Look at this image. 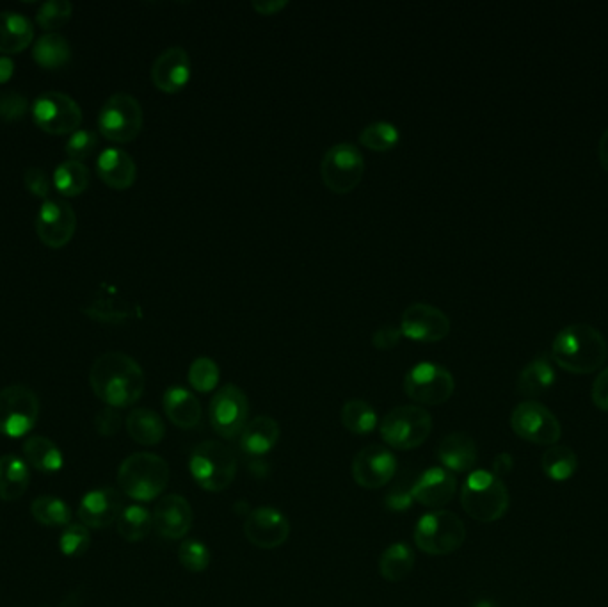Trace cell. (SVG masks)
Wrapping results in <instances>:
<instances>
[{
	"label": "cell",
	"instance_id": "obj_1",
	"mask_svg": "<svg viewBox=\"0 0 608 607\" xmlns=\"http://www.w3.org/2000/svg\"><path fill=\"white\" fill-rule=\"evenodd\" d=\"M89 385L95 396L111 408L136 405L146 387L141 365L120 351H109L95 360L89 371Z\"/></svg>",
	"mask_w": 608,
	"mask_h": 607
},
{
	"label": "cell",
	"instance_id": "obj_2",
	"mask_svg": "<svg viewBox=\"0 0 608 607\" xmlns=\"http://www.w3.org/2000/svg\"><path fill=\"white\" fill-rule=\"evenodd\" d=\"M607 340L600 330L587 323L569 324L562 328L552 344V360L564 371L591 374L605 364Z\"/></svg>",
	"mask_w": 608,
	"mask_h": 607
},
{
	"label": "cell",
	"instance_id": "obj_3",
	"mask_svg": "<svg viewBox=\"0 0 608 607\" xmlns=\"http://www.w3.org/2000/svg\"><path fill=\"white\" fill-rule=\"evenodd\" d=\"M118 485L121 492L134 501H155L168 488V462L159 454H130L118 469Z\"/></svg>",
	"mask_w": 608,
	"mask_h": 607
},
{
	"label": "cell",
	"instance_id": "obj_4",
	"mask_svg": "<svg viewBox=\"0 0 608 607\" xmlns=\"http://www.w3.org/2000/svg\"><path fill=\"white\" fill-rule=\"evenodd\" d=\"M511 495L502 478L489 470H473L461 488V506L468 517L491 524L504 517Z\"/></svg>",
	"mask_w": 608,
	"mask_h": 607
},
{
	"label": "cell",
	"instance_id": "obj_5",
	"mask_svg": "<svg viewBox=\"0 0 608 607\" xmlns=\"http://www.w3.org/2000/svg\"><path fill=\"white\" fill-rule=\"evenodd\" d=\"M189 470L200 488L217 494L230 488L237 476V458L221 442L207 440L192 451Z\"/></svg>",
	"mask_w": 608,
	"mask_h": 607
},
{
	"label": "cell",
	"instance_id": "obj_6",
	"mask_svg": "<svg viewBox=\"0 0 608 607\" xmlns=\"http://www.w3.org/2000/svg\"><path fill=\"white\" fill-rule=\"evenodd\" d=\"M466 540V526L456 513L436 510L416 522V547L431 556H447L459 551Z\"/></svg>",
	"mask_w": 608,
	"mask_h": 607
},
{
	"label": "cell",
	"instance_id": "obj_7",
	"mask_svg": "<svg viewBox=\"0 0 608 607\" xmlns=\"http://www.w3.org/2000/svg\"><path fill=\"white\" fill-rule=\"evenodd\" d=\"M379 433L386 446L399 451H411L425 444L431 435V413L422 406H397L384 415Z\"/></svg>",
	"mask_w": 608,
	"mask_h": 607
},
{
	"label": "cell",
	"instance_id": "obj_8",
	"mask_svg": "<svg viewBox=\"0 0 608 607\" xmlns=\"http://www.w3.org/2000/svg\"><path fill=\"white\" fill-rule=\"evenodd\" d=\"M143 107L136 97L116 93L105 100L98 113V130L112 143H130L143 129Z\"/></svg>",
	"mask_w": 608,
	"mask_h": 607
},
{
	"label": "cell",
	"instance_id": "obj_9",
	"mask_svg": "<svg viewBox=\"0 0 608 607\" xmlns=\"http://www.w3.org/2000/svg\"><path fill=\"white\" fill-rule=\"evenodd\" d=\"M365 173V159L360 148L351 143L331 146L320 162V177L329 191L347 195L360 186Z\"/></svg>",
	"mask_w": 608,
	"mask_h": 607
},
{
	"label": "cell",
	"instance_id": "obj_10",
	"mask_svg": "<svg viewBox=\"0 0 608 607\" xmlns=\"http://www.w3.org/2000/svg\"><path fill=\"white\" fill-rule=\"evenodd\" d=\"M40 399L25 385L0 390V435L22 438L40 419Z\"/></svg>",
	"mask_w": 608,
	"mask_h": 607
},
{
	"label": "cell",
	"instance_id": "obj_11",
	"mask_svg": "<svg viewBox=\"0 0 608 607\" xmlns=\"http://www.w3.org/2000/svg\"><path fill=\"white\" fill-rule=\"evenodd\" d=\"M456 381L443 365L422 362L409 369L404 378V392L418 405L438 406L454 394Z\"/></svg>",
	"mask_w": 608,
	"mask_h": 607
},
{
	"label": "cell",
	"instance_id": "obj_12",
	"mask_svg": "<svg viewBox=\"0 0 608 607\" xmlns=\"http://www.w3.org/2000/svg\"><path fill=\"white\" fill-rule=\"evenodd\" d=\"M32 120L43 132L52 136H64L77 132L82 123V109L72 97L47 91L32 102Z\"/></svg>",
	"mask_w": 608,
	"mask_h": 607
},
{
	"label": "cell",
	"instance_id": "obj_13",
	"mask_svg": "<svg viewBox=\"0 0 608 607\" xmlns=\"http://www.w3.org/2000/svg\"><path fill=\"white\" fill-rule=\"evenodd\" d=\"M511 428L516 437L536 446H555L562 437L559 419L539 401H523L516 406L511 415Z\"/></svg>",
	"mask_w": 608,
	"mask_h": 607
},
{
	"label": "cell",
	"instance_id": "obj_14",
	"mask_svg": "<svg viewBox=\"0 0 608 607\" xmlns=\"http://www.w3.org/2000/svg\"><path fill=\"white\" fill-rule=\"evenodd\" d=\"M248 396L237 385H224L217 390L208 406V419L219 437H239L248 426Z\"/></svg>",
	"mask_w": 608,
	"mask_h": 607
},
{
	"label": "cell",
	"instance_id": "obj_15",
	"mask_svg": "<svg viewBox=\"0 0 608 607\" xmlns=\"http://www.w3.org/2000/svg\"><path fill=\"white\" fill-rule=\"evenodd\" d=\"M77 230V216L72 205L61 198H48L41 203L36 218V234L48 248H64Z\"/></svg>",
	"mask_w": 608,
	"mask_h": 607
},
{
	"label": "cell",
	"instance_id": "obj_16",
	"mask_svg": "<svg viewBox=\"0 0 608 607\" xmlns=\"http://www.w3.org/2000/svg\"><path fill=\"white\" fill-rule=\"evenodd\" d=\"M397 474V458L383 446H368L352 460V478L365 490L388 485Z\"/></svg>",
	"mask_w": 608,
	"mask_h": 607
},
{
	"label": "cell",
	"instance_id": "obj_17",
	"mask_svg": "<svg viewBox=\"0 0 608 607\" xmlns=\"http://www.w3.org/2000/svg\"><path fill=\"white\" fill-rule=\"evenodd\" d=\"M244 535L248 538V542L258 549L272 551L287 542L290 536V522L280 510L271 506H260L249 511L244 522Z\"/></svg>",
	"mask_w": 608,
	"mask_h": 607
},
{
	"label": "cell",
	"instance_id": "obj_18",
	"mask_svg": "<svg viewBox=\"0 0 608 607\" xmlns=\"http://www.w3.org/2000/svg\"><path fill=\"white\" fill-rule=\"evenodd\" d=\"M400 332L415 342H440L450 333V319L440 308L427 303H415L404 310Z\"/></svg>",
	"mask_w": 608,
	"mask_h": 607
},
{
	"label": "cell",
	"instance_id": "obj_19",
	"mask_svg": "<svg viewBox=\"0 0 608 607\" xmlns=\"http://www.w3.org/2000/svg\"><path fill=\"white\" fill-rule=\"evenodd\" d=\"M123 499L116 488H95L80 499V524L88 529H105L118 522L123 511Z\"/></svg>",
	"mask_w": 608,
	"mask_h": 607
},
{
	"label": "cell",
	"instance_id": "obj_20",
	"mask_svg": "<svg viewBox=\"0 0 608 607\" xmlns=\"http://www.w3.org/2000/svg\"><path fill=\"white\" fill-rule=\"evenodd\" d=\"M191 57L182 47L164 50L152 66V81L155 88L164 93H178L191 81Z\"/></svg>",
	"mask_w": 608,
	"mask_h": 607
},
{
	"label": "cell",
	"instance_id": "obj_21",
	"mask_svg": "<svg viewBox=\"0 0 608 607\" xmlns=\"http://www.w3.org/2000/svg\"><path fill=\"white\" fill-rule=\"evenodd\" d=\"M153 527L168 540H182L191 531V504L182 495H164L153 510Z\"/></svg>",
	"mask_w": 608,
	"mask_h": 607
},
{
	"label": "cell",
	"instance_id": "obj_22",
	"mask_svg": "<svg viewBox=\"0 0 608 607\" xmlns=\"http://www.w3.org/2000/svg\"><path fill=\"white\" fill-rule=\"evenodd\" d=\"M457 479L450 470L432 467L422 472L413 483V497L425 508H441L454 499Z\"/></svg>",
	"mask_w": 608,
	"mask_h": 607
},
{
	"label": "cell",
	"instance_id": "obj_23",
	"mask_svg": "<svg viewBox=\"0 0 608 607\" xmlns=\"http://www.w3.org/2000/svg\"><path fill=\"white\" fill-rule=\"evenodd\" d=\"M96 173L105 186L125 191L136 182V162L120 148H107L96 161Z\"/></svg>",
	"mask_w": 608,
	"mask_h": 607
},
{
	"label": "cell",
	"instance_id": "obj_24",
	"mask_svg": "<svg viewBox=\"0 0 608 607\" xmlns=\"http://www.w3.org/2000/svg\"><path fill=\"white\" fill-rule=\"evenodd\" d=\"M438 458L443 469L454 472H470L477 465L479 451L468 433H450L438 446Z\"/></svg>",
	"mask_w": 608,
	"mask_h": 607
},
{
	"label": "cell",
	"instance_id": "obj_25",
	"mask_svg": "<svg viewBox=\"0 0 608 607\" xmlns=\"http://www.w3.org/2000/svg\"><path fill=\"white\" fill-rule=\"evenodd\" d=\"M164 412L176 428L192 429L201 422L203 408L198 397L184 387H169L162 397Z\"/></svg>",
	"mask_w": 608,
	"mask_h": 607
},
{
	"label": "cell",
	"instance_id": "obj_26",
	"mask_svg": "<svg viewBox=\"0 0 608 607\" xmlns=\"http://www.w3.org/2000/svg\"><path fill=\"white\" fill-rule=\"evenodd\" d=\"M86 316L100 323H123L134 316L137 308L130 301L121 298L116 289L102 287L86 307H82Z\"/></svg>",
	"mask_w": 608,
	"mask_h": 607
},
{
	"label": "cell",
	"instance_id": "obj_27",
	"mask_svg": "<svg viewBox=\"0 0 608 607\" xmlns=\"http://www.w3.org/2000/svg\"><path fill=\"white\" fill-rule=\"evenodd\" d=\"M555 380H557V373L553 367L552 357L541 353L521 369L516 389L521 396L530 397V401H532V397L543 396L544 392L552 389Z\"/></svg>",
	"mask_w": 608,
	"mask_h": 607
},
{
	"label": "cell",
	"instance_id": "obj_28",
	"mask_svg": "<svg viewBox=\"0 0 608 607\" xmlns=\"http://www.w3.org/2000/svg\"><path fill=\"white\" fill-rule=\"evenodd\" d=\"M280 440V424L272 417H256L240 433V447L249 456H264Z\"/></svg>",
	"mask_w": 608,
	"mask_h": 607
},
{
	"label": "cell",
	"instance_id": "obj_29",
	"mask_svg": "<svg viewBox=\"0 0 608 607\" xmlns=\"http://www.w3.org/2000/svg\"><path fill=\"white\" fill-rule=\"evenodd\" d=\"M34 27L29 18L2 11L0 13V54H20L32 43Z\"/></svg>",
	"mask_w": 608,
	"mask_h": 607
},
{
	"label": "cell",
	"instance_id": "obj_30",
	"mask_svg": "<svg viewBox=\"0 0 608 607\" xmlns=\"http://www.w3.org/2000/svg\"><path fill=\"white\" fill-rule=\"evenodd\" d=\"M127 431L139 446L152 447L166 437V426L157 412L150 408H136L128 413Z\"/></svg>",
	"mask_w": 608,
	"mask_h": 607
},
{
	"label": "cell",
	"instance_id": "obj_31",
	"mask_svg": "<svg viewBox=\"0 0 608 607\" xmlns=\"http://www.w3.org/2000/svg\"><path fill=\"white\" fill-rule=\"evenodd\" d=\"M31 474L27 463L15 454L0 458V499L6 502L18 501L27 492Z\"/></svg>",
	"mask_w": 608,
	"mask_h": 607
},
{
	"label": "cell",
	"instance_id": "obj_32",
	"mask_svg": "<svg viewBox=\"0 0 608 607\" xmlns=\"http://www.w3.org/2000/svg\"><path fill=\"white\" fill-rule=\"evenodd\" d=\"M24 456L31 467L45 474H54L63 469V453L50 438L41 435L27 437L24 442Z\"/></svg>",
	"mask_w": 608,
	"mask_h": 607
},
{
	"label": "cell",
	"instance_id": "obj_33",
	"mask_svg": "<svg viewBox=\"0 0 608 607\" xmlns=\"http://www.w3.org/2000/svg\"><path fill=\"white\" fill-rule=\"evenodd\" d=\"M32 57L41 68L57 70V68H63L70 63L72 47L61 34L48 33L34 43Z\"/></svg>",
	"mask_w": 608,
	"mask_h": 607
},
{
	"label": "cell",
	"instance_id": "obj_34",
	"mask_svg": "<svg viewBox=\"0 0 608 607\" xmlns=\"http://www.w3.org/2000/svg\"><path fill=\"white\" fill-rule=\"evenodd\" d=\"M415 568V552L408 543H393L379 559V572L390 583H400Z\"/></svg>",
	"mask_w": 608,
	"mask_h": 607
},
{
	"label": "cell",
	"instance_id": "obj_35",
	"mask_svg": "<svg viewBox=\"0 0 608 607\" xmlns=\"http://www.w3.org/2000/svg\"><path fill=\"white\" fill-rule=\"evenodd\" d=\"M541 467L546 478L552 479L555 483H564L575 476L578 470V456L571 447L555 444L544 451L541 456Z\"/></svg>",
	"mask_w": 608,
	"mask_h": 607
},
{
	"label": "cell",
	"instance_id": "obj_36",
	"mask_svg": "<svg viewBox=\"0 0 608 607\" xmlns=\"http://www.w3.org/2000/svg\"><path fill=\"white\" fill-rule=\"evenodd\" d=\"M116 527L123 540L130 543L141 542L152 531L153 513L141 504H130L121 511Z\"/></svg>",
	"mask_w": 608,
	"mask_h": 607
},
{
	"label": "cell",
	"instance_id": "obj_37",
	"mask_svg": "<svg viewBox=\"0 0 608 607\" xmlns=\"http://www.w3.org/2000/svg\"><path fill=\"white\" fill-rule=\"evenodd\" d=\"M89 170L77 161H64L63 164H59L54 173V186L61 195L66 198H75V196L82 195L89 187Z\"/></svg>",
	"mask_w": 608,
	"mask_h": 607
},
{
	"label": "cell",
	"instance_id": "obj_38",
	"mask_svg": "<svg viewBox=\"0 0 608 607\" xmlns=\"http://www.w3.org/2000/svg\"><path fill=\"white\" fill-rule=\"evenodd\" d=\"M31 515L38 524L47 527L70 526L72 511L70 506L54 495H41L31 504Z\"/></svg>",
	"mask_w": 608,
	"mask_h": 607
},
{
	"label": "cell",
	"instance_id": "obj_39",
	"mask_svg": "<svg viewBox=\"0 0 608 607\" xmlns=\"http://www.w3.org/2000/svg\"><path fill=\"white\" fill-rule=\"evenodd\" d=\"M340 419L347 431L352 435H368L377 426V413L372 406L363 399H351L342 406Z\"/></svg>",
	"mask_w": 608,
	"mask_h": 607
},
{
	"label": "cell",
	"instance_id": "obj_40",
	"mask_svg": "<svg viewBox=\"0 0 608 607\" xmlns=\"http://www.w3.org/2000/svg\"><path fill=\"white\" fill-rule=\"evenodd\" d=\"M400 132L393 123H370L361 130L360 143L374 152H388L399 145Z\"/></svg>",
	"mask_w": 608,
	"mask_h": 607
},
{
	"label": "cell",
	"instance_id": "obj_41",
	"mask_svg": "<svg viewBox=\"0 0 608 607\" xmlns=\"http://www.w3.org/2000/svg\"><path fill=\"white\" fill-rule=\"evenodd\" d=\"M219 378H221L219 365L212 358H196L189 367V383H191L192 389L201 394L216 390Z\"/></svg>",
	"mask_w": 608,
	"mask_h": 607
},
{
	"label": "cell",
	"instance_id": "obj_42",
	"mask_svg": "<svg viewBox=\"0 0 608 607\" xmlns=\"http://www.w3.org/2000/svg\"><path fill=\"white\" fill-rule=\"evenodd\" d=\"M73 6L66 0H48L45 4H41L36 15V22L41 29H45L48 33L61 29L64 24L70 22L72 18Z\"/></svg>",
	"mask_w": 608,
	"mask_h": 607
},
{
	"label": "cell",
	"instance_id": "obj_43",
	"mask_svg": "<svg viewBox=\"0 0 608 607\" xmlns=\"http://www.w3.org/2000/svg\"><path fill=\"white\" fill-rule=\"evenodd\" d=\"M91 547V533L84 524H70L59 536V549L68 558H80Z\"/></svg>",
	"mask_w": 608,
	"mask_h": 607
},
{
	"label": "cell",
	"instance_id": "obj_44",
	"mask_svg": "<svg viewBox=\"0 0 608 607\" xmlns=\"http://www.w3.org/2000/svg\"><path fill=\"white\" fill-rule=\"evenodd\" d=\"M178 561L182 563L185 570H189L192 574H200V572H205L210 565V551L205 543L191 538L180 545Z\"/></svg>",
	"mask_w": 608,
	"mask_h": 607
},
{
	"label": "cell",
	"instance_id": "obj_45",
	"mask_svg": "<svg viewBox=\"0 0 608 607\" xmlns=\"http://www.w3.org/2000/svg\"><path fill=\"white\" fill-rule=\"evenodd\" d=\"M29 111V102L16 91H0V123H15Z\"/></svg>",
	"mask_w": 608,
	"mask_h": 607
},
{
	"label": "cell",
	"instance_id": "obj_46",
	"mask_svg": "<svg viewBox=\"0 0 608 607\" xmlns=\"http://www.w3.org/2000/svg\"><path fill=\"white\" fill-rule=\"evenodd\" d=\"M95 148V132H91V130H77L68 139V143L64 146V152L70 157V161L82 162L86 157L93 154Z\"/></svg>",
	"mask_w": 608,
	"mask_h": 607
},
{
	"label": "cell",
	"instance_id": "obj_47",
	"mask_svg": "<svg viewBox=\"0 0 608 607\" xmlns=\"http://www.w3.org/2000/svg\"><path fill=\"white\" fill-rule=\"evenodd\" d=\"M415 497H413V483H399L393 486L392 490L384 497L386 508L392 511H406L413 506Z\"/></svg>",
	"mask_w": 608,
	"mask_h": 607
},
{
	"label": "cell",
	"instance_id": "obj_48",
	"mask_svg": "<svg viewBox=\"0 0 608 607\" xmlns=\"http://www.w3.org/2000/svg\"><path fill=\"white\" fill-rule=\"evenodd\" d=\"M121 422L123 419L118 408L111 406H105L104 410H100L95 415V429L102 437H114L121 429Z\"/></svg>",
	"mask_w": 608,
	"mask_h": 607
},
{
	"label": "cell",
	"instance_id": "obj_49",
	"mask_svg": "<svg viewBox=\"0 0 608 607\" xmlns=\"http://www.w3.org/2000/svg\"><path fill=\"white\" fill-rule=\"evenodd\" d=\"M25 189L36 198L48 200L50 195V180L41 168H27L24 173Z\"/></svg>",
	"mask_w": 608,
	"mask_h": 607
},
{
	"label": "cell",
	"instance_id": "obj_50",
	"mask_svg": "<svg viewBox=\"0 0 608 607\" xmlns=\"http://www.w3.org/2000/svg\"><path fill=\"white\" fill-rule=\"evenodd\" d=\"M400 337H402V332H400L399 326L386 324V326H381L374 332L372 344H374V348L388 351V349H393L399 344Z\"/></svg>",
	"mask_w": 608,
	"mask_h": 607
},
{
	"label": "cell",
	"instance_id": "obj_51",
	"mask_svg": "<svg viewBox=\"0 0 608 607\" xmlns=\"http://www.w3.org/2000/svg\"><path fill=\"white\" fill-rule=\"evenodd\" d=\"M591 397L598 410L608 412V367H605L592 383Z\"/></svg>",
	"mask_w": 608,
	"mask_h": 607
},
{
	"label": "cell",
	"instance_id": "obj_52",
	"mask_svg": "<svg viewBox=\"0 0 608 607\" xmlns=\"http://www.w3.org/2000/svg\"><path fill=\"white\" fill-rule=\"evenodd\" d=\"M288 6L287 0H255L253 2V8H255L258 15H264V17H271V15H278L281 9H285Z\"/></svg>",
	"mask_w": 608,
	"mask_h": 607
},
{
	"label": "cell",
	"instance_id": "obj_53",
	"mask_svg": "<svg viewBox=\"0 0 608 607\" xmlns=\"http://www.w3.org/2000/svg\"><path fill=\"white\" fill-rule=\"evenodd\" d=\"M15 75V61L11 57H0V84L11 81Z\"/></svg>",
	"mask_w": 608,
	"mask_h": 607
},
{
	"label": "cell",
	"instance_id": "obj_54",
	"mask_svg": "<svg viewBox=\"0 0 608 607\" xmlns=\"http://www.w3.org/2000/svg\"><path fill=\"white\" fill-rule=\"evenodd\" d=\"M493 469H495V472H493V474H495V476H498V478H502V476H505V474H507V472L512 469L511 456L505 453L498 454V456H496L495 465H493Z\"/></svg>",
	"mask_w": 608,
	"mask_h": 607
},
{
	"label": "cell",
	"instance_id": "obj_55",
	"mask_svg": "<svg viewBox=\"0 0 608 607\" xmlns=\"http://www.w3.org/2000/svg\"><path fill=\"white\" fill-rule=\"evenodd\" d=\"M598 154H600L601 166L608 171V129L603 132L598 145Z\"/></svg>",
	"mask_w": 608,
	"mask_h": 607
},
{
	"label": "cell",
	"instance_id": "obj_56",
	"mask_svg": "<svg viewBox=\"0 0 608 607\" xmlns=\"http://www.w3.org/2000/svg\"><path fill=\"white\" fill-rule=\"evenodd\" d=\"M59 607H80V593H70Z\"/></svg>",
	"mask_w": 608,
	"mask_h": 607
},
{
	"label": "cell",
	"instance_id": "obj_57",
	"mask_svg": "<svg viewBox=\"0 0 608 607\" xmlns=\"http://www.w3.org/2000/svg\"><path fill=\"white\" fill-rule=\"evenodd\" d=\"M473 607H496L493 602H488V600H482L479 604H475Z\"/></svg>",
	"mask_w": 608,
	"mask_h": 607
},
{
	"label": "cell",
	"instance_id": "obj_58",
	"mask_svg": "<svg viewBox=\"0 0 608 607\" xmlns=\"http://www.w3.org/2000/svg\"><path fill=\"white\" fill-rule=\"evenodd\" d=\"M521 607H523V606H521Z\"/></svg>",
	"mask_w": 608,
	"mask_h": 607
}]
</instances>
